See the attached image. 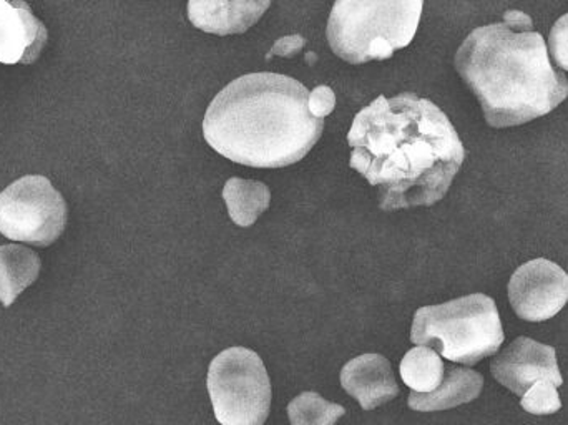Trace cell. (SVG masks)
I'll list each match as a JSON object with an SVG mask.
<instances>
[{"label":"cell","instance_id":"obj_22","mask_svg":"<svg viewBox=\"0 0 568 425\" xmlns=\"http://www.w3.org/2000/svg\"><path fill=\"white\" fill-rule=\"evenodd\" d=\"M504 23L509 26L510 29L517 30V32H527L532 30L534 22L527 13L519 12V10H507L504 13Z\"/></svg>","mask_w":568,"mask_h":425},{"label":"cell","instance_id":"obj_17","mask_svg":"<svg viewBox=\"0 0 568 425\" xmlns=\"http://www.w3.org/2000/svg\"><path fill=\"white\" fill-rule=\"evenodd\" d=\"M346 414L337 404L327 403L320 394L303 393L287 406V416L294 425H329Z\"/></svg>","mask_w":568,"mask_h":425},{"label":"cell","instance_id":"obj_1","mask_svg":"<svg viewBox=\"0 0 568 425\" xmlns=\"http://www.w3.org/2000/svg\"><path fill=\"white\" fill-rule=\"evenodd\" d=\"M347 143L349 165L376 186L384 212L436 205L466 160L449 117L416 93L377 97L354 117Z\"/></svg>","mask_w":568,"mask_h":425},{"label":"cell","instance_id":"obj_8","mask_svg":"<svg viewBox=\"0 0 568 425\" xmlns=\"http://www.w3.org/2000/svg\"><path fill=\"white\" fill-rule=\"evenodd\" d=\"M509 300L517 316L530 323L550 320L568 301V274L552 261H529L510 277Z\"/></svg>","mask_w":568,"mask_h":425},{"label":"cell","instance_id":"obj_21","mask_svg":"<svg viewBox=\"0 0 568 425\" xmlns=\"http://www.w3.org/2000/svg\"><path fill=\"white\" fill-rule=\"evenodd\" d=\"M304 45H306V39H304V37H282V39L276 40L275 45L270 50L268 59L273 55L294 57L303 50Z\"/></svg>","mask_w":568,"mask_h":425},{"label":"cell","instance_id":"obj_11","mask_svg":"<svg viewBox=\"0 0 568 425\" xmlns=\"http://www.w3.org/2000/svg\"><path fill=\"white\" fill-rule=\"evenodd\" d=\"M341 386L364 411L376 409L399 394L393 366L381 354H363L351 360L341 371Z\"/></svg>","mask_w":568,"mask_h":425},{"label":"cell","instance_id":"obj_3","mask_svg":"<svg viewBox=\"0 0 568 425\" xmlns=\"http://www.w3.org/2000/svg\"><path fill=\"white\" fill-rule=\"evenodd\" d=\"M456 69L494 129L547 115L568 97L567 77L550 63L542 36L504 22L473 30L457 50Z\"/></svg>","mask_w":568,"mask_h":425},{"label":"cell","instance_id":"obj_7","mask_svg":"<svg viewBox=\"0 0 568 425\" xmlns=\"http://www.w3.org/2000/svg\"><path fill=\"white\" fill-rule=\"evenodd\" d=\"M65 224V200L45 176H22L0 193V233L9 240L50 246Z\"/></svg>","mask_w":568,"mask_h":425},{"label":"cell","instance_id":"obj_2","mask_svg":"<svg viewBox=\"0 0 568 425\" xmlns=\"http://www.w3.org/2000/svg\"><path fill=\"white\" fill-rule=\"evenodd\" d=\"M303 83L280 73L240 77L210 103L203 135L215 152L253 169H284L303 160L323 135Z\"/></svg>","mask_w":568,"mask_h":425},{"label":"cell","instance_id":"obj_9","mask_svg":"<svg viewBox=\"0 0 568 425\" xmlns=\"http://www.w3.org/2000/svg\"><path fill=\"white\" fill-rule=\"evenodd\" d=\"M490 373L507 389L523 397L539 381L562 386L557 353L552 346L519 337L490 364Z\"/></svg>","mask_w":568,"mask_h":425},{"label":"cell","instance_id":"obj_20","mask_svg":"<svg viewBox=\"0 0 568 425\" xmlns=\"http://www.w3.org/2000/svg\"><path fill=\"white\" fill-rule=\"evenodd\" d=\"M307 105H310V112L313 113V117L324 120V117L329 115L334 107H336V95H334L333 90L327 85L316 87V89L310 93Z\"/></svg>","mask_w":568,"mask_h":425},{"label":"cell","instance_id":"obj_4","mask_svg":"<svg viewBox=\"0 0 568 425\" xmlns=\"http://www.w3.org/2000/svg\"><path fill=\"white\" fill-rule=\"evenodd\" d=\"M424 0H336L327 20V42L344 62L386 60L413 42Z\"/></svg>","mask_w":568,"mask_h":425},{"label":"cell","instance_id":"obj_19","mask_svg":"<svg viewBox=\"0 0 568 425\" xmlns=\"http://www.w3.org/2000/svg\"><path fill=\"white\" fill-rule=\"evenodd\" d=\"M549 49L554 62L560 69L568 70V13L557 20L549 37Z\"/></svg>","mask_w":568,"mask_h":425},{"label":"cell","instance_id":"obj_13","mask_svg":"<svg viewBox=\"0 0 568 425\" xmlns=\"http://www.w3.org/2000/svg\"><path fill=\"white\" fill-rule=\"evenodd\" d=\"M484 377L476 371L450 367L443 383L433 393H410L409 407L419 413L453 409L460 404L473 403L483 393Z\"/></svg>","mask_w":568,"mask_h":425},{"label":"cell","instance_id":"obj_5","mask_svg":"<svg viewBox=\"0 0 568 425\" xmlns=\"http://www.w3.org/2000/svg\"><path fill=\"white\" fill-rule=\"evenodd\" d=\"M410 341L433 347L450 363L474 366L503 346L504 330L496 301L477 293L420 307L414 314Z\"/></svg>","mask_w":568,"mask_h":425},{"label":"cell","instance_id":"obj_15","mask_svg":"<svg viewBox=\"0 0 568 425\" xmlns=\"http://www.w3.org/2000/svg\"><path fill=\"white\" fill-rule=\"evenodd\" d=\"M229 214L239 226L248 227L268 210L272 193L262 182L230 179L223 189Z\"/></svg>","mask_w":568,"mask_h":425},{"label":"cell","instance_id":"obj_18","mask_svg":"<svg viewBox=\"0 0 568 425\" xmlns=\"http://www.w3.org/2000/svg\"><path fill=\"white\" fill-rule=\"evenodd\" d=\"M557 389H559L557 384L550 383V381H539L536 386L530 387L524 394L520 404L527 413L534 414V416H549V414L559 413L562 409V403H560Z\"/></svg>","mask_w":568,"mask_h":425},{"label":"cell","instance_id":"obj_12","mask_svg":"<svg viewBox=\"0 0 568 425\" xmlns=\"http://www.w3.org/2000/svg\"><path fill=\"white\" fill-rule=\"evenodd\" d=\"M272 0H189V20L206 33L233 36L255 26Z\"/></svg>","mask_w":568,"mask_h":425},{"label":"cell","instance_id":"obj_6","mask_svg":"<svg viewBox=\"0 0 568 425\" xmlns=\"http://www.w3.org/2000/svg\"><path fill=\"white\" fill-rule=\"evenodd\" d=\"M209 393L223 425H262L272 406V383L262 357L246 347H230L210 364Z\"/></svg>","mask_w":568,"mask_h":425},{"label":"cell","instance_id":"obj_14","mask_svg":"<svg viewBox=\"0 0 568 425\" xmlns=\"http://www.w3.org/2000/svg\"><path fill=\"white\" fill-rule=\"evenodd\" d=\"M40 273V260L32 250L19 244L0 246V303L12 306L13 301Z\"/></svg>","mask_w":568,"mask_h":425},{"label":"cell","instance_id":"obj_16","mask_svg":"<svg viewBox=\"0 0 568 425\" xmlns=\"http://www.w3.org/2000/svg\"><path fill=\"white\" fill-rule=\"evenodd\" d=\"M443 360L429 346H417L404 356L400 363V377L414 393H433L444 380Z\"/></svg>","mask_w":568,"mask_h":425},{"label":"cell","instance_id":"obj_10","mask_svg":"<svg viewBox=\"0 0 568 425\" xmlns=\"http://www.w3.org/2000/svg\"><path fill=\"white\" fill-rule=\"evenodd\" d=\"M49 32L23 0H0V62L32 65Z\"/></svg>","mask_w":568,"mask_h":425}]
</instances>
